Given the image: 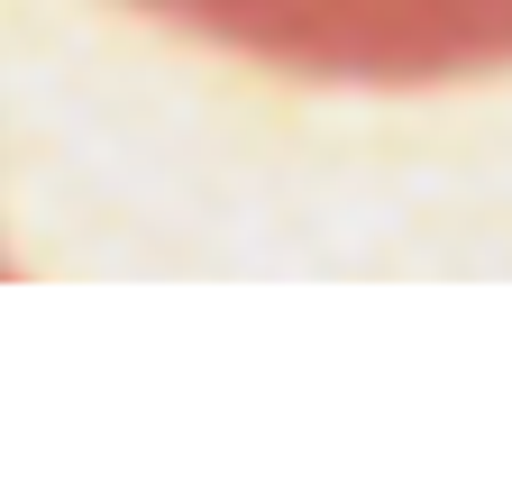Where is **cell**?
Masks as SVG:
<instances>
[{"label":"cell","instance_id":"6da1fadb","mask_svg":"<svg viewBox=\"0 0 512 503\" xmlns=\"http://www.w3.org/2000/svg\"><path fill=\"white\" fill-rule=\"evenodd\" d=\"M147 10L330 83H430L512 55V0H147Z\"/></svg>","mask_w":512,"mask_h":503}]
</instances>
